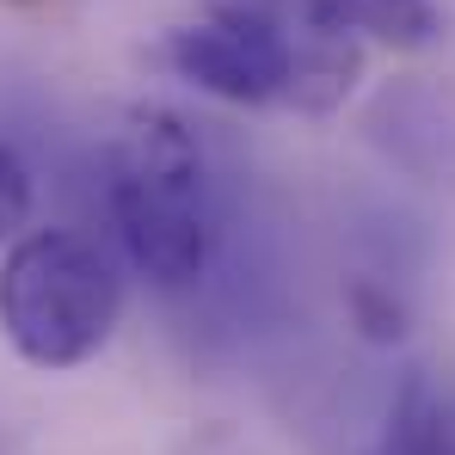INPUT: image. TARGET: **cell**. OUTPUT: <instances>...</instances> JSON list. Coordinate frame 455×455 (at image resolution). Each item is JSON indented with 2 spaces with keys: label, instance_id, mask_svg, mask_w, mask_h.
<instances>
[{
  "label": "cell",
  "instance_id": "6da1fadb",
  "mask_svg": "<svg viewBox=\"0 0 455 455\" xmlns=\"http://www.w3.org/2000/svg\"><path fill=\"white\" fill-rule=\"evenodd\" d=\"M105 216L130 271L148 277L154 290H191L210 271L216 216H210L204 154L172 111L160 105L130 111V130L105 179Z\"/></svg>",
  "mask_w": 455,
  "mask_h": 455
},
{
  "label": "cell",
  "instance_id": "7a4b0ae2",
  "mask_svg": "<svg viewBox=\"0 0 455 455\" xmlns=\"http://www.w3.org/2000/svg\"><path fill=\"white\" fill-rule=\"evenodd\" d=\"M124 320L117 265L75 228H31L0 252V339L31 370L92 363Z\"/></svg>",
  "mask_w": 455,
  "mask_h": 455
},
{
  "label": "cell",
  "instance_id": "3957f363",
  "mask_svg": "<svg viewBox=\"0 0 455 455\" xmlns=\"http://www.w3.org/2000/svg\"><path fill=\"white\" fill-rule=\"evenodd\" d=\"M376 455H455V419L425 376H406V387L394 394L387 437Z\"/></svg>",
  "mask_w": 455,
  "mask_h": 455
},
{
  "label": "cell",
  "instance_id": "277c9868",
  "mask_svg": "<svg viewBox=\"0 0 455 455\" xmlns=\"http://www.w3.org/2000/svg\"><path fill=\"white\" fill-rule=\"evenodd\" d=\"M345 320L370 345H400L406 339V302L376 277H345Z\"/></svg>",
  "mask_w": 455,
  "mask_h": 455
},
{
  "label": "cell",
  "instance_id": "5b68a950",
  "mask_svg": "<svg viewBox=\"0 0 455 455\" xmlns=\"http://www.w3.org/2000/svg\"><path fill=\"white\" fill-rule=\"evenodd\" d=\"M31 210H37V185H31V166L0 142V252L31 234Z\"/></svg>",
  "mask_w": 455,
  "mask_h": 455
}]
</instances>
